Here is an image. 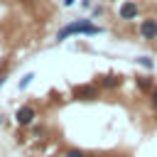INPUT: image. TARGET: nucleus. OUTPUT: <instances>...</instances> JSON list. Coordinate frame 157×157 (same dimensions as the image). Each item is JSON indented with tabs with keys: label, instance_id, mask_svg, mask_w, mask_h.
Instances as JSON below:
<instances>
[{
	"label": "nucleus",
	"instance_id": "nucleus-1",
	"mask_svg": "<svg viewBox=\"0 0 157 157\" xmlns=\"http://www.w3.org/2000/svg\"><path fill=\"white\" fill-rule=\"evenodd\" d=\"M103 32V27H98V25H93L91 20H74V22H69V25H64L59 32H56V42H64V39H69V37H76V34H101Z\"/></svg>",
	"mask_w": 157,
	"mask_h": 157
},
{
	"label": "nucleus",
	"instance_id": "nucleus-2",
	"mask_svg": "<svg viewBox=\"0 0 157 157\" xmlns=\"http://www.w3.org/2000/svg\"><path fill=\"white\" fill-rule=\"evenodd\" d=\"M34 118H37V110H34L32 105H20L17 113H15V120H17L20 128H29V125H34Z\"/></svg>",
	"mask_w": 157,
	"mask_h": 157
},
{
	"label": "nucleus",
	"instance_id": "nucleus-3",
	"mask_svg": "<svg viewBox=\"0 0 157 157\" xmlns=\"http://www.w3.org/2000/svg\"><path fill=\"white\" fill-rule=\"evenodd\" d=\"M140 34H142V39H147V42L157 39V20H155V17L142 20V22H140Z\"/></svg>",
	"mask_w": 157,
	"mask_h": 157
},
{
	"label": "nucleus",
	"instance_id": "nucleus-4",
	"mask_svg": "<svg viewBox=\"0 0 157 157\" xmlns=\"http://www.w3.org/2000/svg\"><path fill=\"white\" fill-rule=\"evenodd\" d=\"M137 12H140V7H137V2H135V0H125V2L120 5V10H118L120 20H135V17H137Z\"/></svg>",
	"mask_w": 157,
	"mask_h": 157
},
{
	"label": "nucleus",
	"instance_id": "nucleus-5",
	"mask_svg": "<svg viewBox=\"0 0 157 157\" xmlns=\"http://www.w3.org/2000/svg\"><path fill=\"white\" fill-rule=\"evenodd\" d=\"M74 98L93 101V98H98V88H96V86H76V88H74Z\"/></svg>",
	"mask_w": 157,
	"mask_h": 157
},
{
	"label": "nucleus",
	"instance_id": "nucleus-6",
	"mask_svg": "<svg viewBox=\"0 0 157 157\" xmlns=\"http://www.w3.org/2000/svg\"><path fill=\"white\" fill-rule=\"evenodd\" d=\"M120 76H115V74H103V76H98V86H103V88H115V86H120Z\"/></svg>",
	"mask_w": 157,
	"mask_h": 157
},
{
	"label": "nucleus",
	"instance_id": "nucleus-7",
	"mask_svg": "<svg viewBox=\"0 0 157 157\" xmlns=\"http://www.w3.org/2000/svg\"><path fill=\"white\" fill-rule=\"evenodd\" d=\"M135 83H137V88H140V91H152V88H155L152 76H135Z\"/></svg>",
	"mask_w": 157,
	"mask_h": 157
},
{
	"label": "nucleus",
	"instance_id": "nucleus-8",
	"mask_svg": "<svg viewBox=\"0 0 157 157\" xmlns=\"http://www.w3.org/2000/svg\"><path fill=\"white\" fill-rule=\"evenodd\" d=\"M64 157H91L86 150H81V147H69L66 152H64Z\"/></svg>",
	"mask_w": 157,
	"mask_h": 157
},
{
	"label": "nucleus",
	"instance_id": "nucleus-9",
	"mask_svg": "<svg viewBox=\"0 0 157 157\" xmlns=\"http://www.w3.org/2000/svg\"><path fill=\"white\" fill-rule=\"evenodd\" d=\"M135 61H137V64H140L142 69H147V71H152V66H155V61H152V56H137Z\"/></svg>",
	"mask_w": 157,
	"mask_h": 157
},
{
	"label": "nucleus",
	"instance_id": "nucleus-10",
	"mask_svg": "<svg viewBox=\"0 0 157 157\" xmlns=\"http://www.w3.org/2000/svg\"><path fill=\"white\" fill-rule=\"evenodd\" d=\"M32 78H34V74H32V71H29V74H25V76L20 78V83H17V88H20V91H25V88H27V86L32 83Z\"/></svg>",
	"mask_w": 157,
	"mask_h": 157
},
{
	"label": "nucleus",
	"instance_id": "nucleus-11",
	"mask_svg": "<svg viewBox=\"0 0 157 157\" xmlns=\"http://www.w3.org/2000/svg\"><path fill=\"white\" fill-rule=\"evenodd\" d=\"M147 98H150V105H152V108L157 110V86H155V88L150 91V96H147Z\"/></svg>",
	"mask_w": 157,
	"mask_h": 157
},
{
	"label": "nucleus",
	"instance_id": "nucleus-12",
	"mask_svg": "<svg viewBox=\"0 0 157 157\" xmlns=\"http://www.w3.org/2000/svg\"><path fill=\"white\" fill-rule=\"evenodd\" d=\"M61 2H64V5H66V7H71V5H74V2H76V0H61Z\"/></svg>",
	"mask_w": 157,
	"mask_h": 157
},
{
	"label": "nucleus",
	"instance_id": "nucleus-13",
	"mask_svg": "<svg viewBox=\"0 0 157 157\" xmlns=\"http://www.w3.org/2000/svg\"><path fill=\"white\" fill-rule=\"evenodd\" d=\"M2 83H5V74H0V86H2Z\"/></svg>",
	"mask_w": 157,
	"mask_h": 157
},
{
	"label": "nucleus",
	"instance_id": "nucleus-14",
	"mask_svg": "<svg viewBox=\"0 0 157 157\" xmlns=\"http://www.w3.org/2000/svg\"><path fill=\"white\" fill-rule=\"evenodd\" d=\"M0 2H5V0H0Z\"/></svg>",
	"mask_w": 157,
	"mask_h": 157
}]
</instances>
